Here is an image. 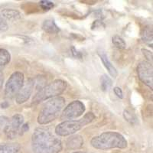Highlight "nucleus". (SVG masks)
I'll return each mask as SVG.
<instances>
[{
  "mask_svg": "<svg viewBox=\"0 0 153 153\" xmlns=\"http://www.w3.org/2000/svg\"><path fill=\"white\" fill-rule=\"evenodd\" d=\"M31 148L34 153H59L63 146L61 139L48 129L38 127L31 136Z\"/></svg>",
  "mask_w": 153,
  "mask_h": 153,
  "instance_id": "nucleus-1",
  "label": "nucleus"
},
{
  "mask_svg": "<svg viewBox=\"0 0 153 153\" xmlns=\"http://www.w3.org/2000/svg\"><path fill=\"white\" fill-rule=\"evenodd\" d=\"M91 145L94 149L109 150L112 149H126L128 143L122 134L117 132H104L92 138Z\"/></svg>",
  "mask_w": 153,
  "mask_h": 153,
  "instance_id": "nucleus-2",
  "label": "nucleus"
},
{
  "mask_svg": "<svg viewBox=\"0 0 153 153\" xmlns=\"http://www.w3.org/2000/svg\"><path fill=\"white\" fill-rule=\"evenodd\" d=\"M65 99L62 97L51 98L38 113L37 121L40 125H46L55 120L65 106Z\"/></svg>",
  "mask_w": 153,
  "mask_h": 153,
  "instance_id": "nucleus-3",
  "label": "nucleus"
},
{
  "mask_svg": "<svg viewBox=\"0 0 153 153\" xmlns=\"http://www.w3.org/2000/svg\"><path fill=\"white\" fill-rule=\"evenodd\" d=\"M95 115L90 112L84 115L83 118L77 120H66L55 127V133L59 136H68L76 133L95 120Z\"/></svg>",
  "mask_w": 153,
  "mask_h": 153,
  "instance_id": "nucleus-4",
  "label": "nucleus"
},
{
  "mask_svg": "<svg viewBox=\"0 0 153 153\" xmlns=\"http://www.w3.org/2000/svg\"><path fill=\"white\" fill-rule=\"evenodd\" d=\"M67 87H68V84L65 80H60V79L54 80L40 90H38L33 97L32 103L34 104H38L40 102L46 100L59 97V95L65 92Z\"/></svg>",
  "mask_w": 153,
  "mask_h": 153,
  "instance_id": "nucleus-5",
  "label": "nucleus"
},
{
  "mask_svg": "<svg viewBox=\"0 0 153 153\" xmlns=\"http://www.w3.org/2000/svg\"><path fill=\"white\" fill-rule=\"evenodd\" d=\"M25 82L23 73L16 71L12 74L7 80L5 87V95L7 98L12 99L16 97Z\"/></svg>",
  "mask_w": 153,
  "mask_h": 153,
  "instance_id": "nucleus-6",
  "label": "nucleus"
},
{
  "mask_svg": "<svg viewBox=\"0 0 153 153\" xmlns=\"http://www.w3.org/2000/svg\"><path fill=\"white\" fill-rule=\"evenodd\" d=\"M86 110L85 105L80 100H74L70 103L64 109L61 113V119L62 120H71L80 117Z\"/></svg>",
  "mask_w": 153,
  "mask_h": 153,
  "instance_id": "nucleus-7",
  "label": "nucleus"
},
{
  "mask_svg": "<svg viewBox=\"0 0 153 153\" xmlns=\"http://www.w3.org/2000/svg\"><path fill=\"white\" fill-rule=\"evenodd\" d=\"M137 74L139 80L149 87L153 89V68L152 64L147 61L140 62L137 66Z\"/></svg>",
  "mask_w": 153,
  "mask_h": 153,
  "instance_id": "nucleus-8",
  "label": "nucleus"
},
{
  "mask_svg": "<svg viewBox=\"0 0 153 153\" xmlns=\"http://www.w3.org/2000/svg\"><path fill=\"white\" fill-rule=\"evenodd\" d=\"M24 123V117L22 114L14 115L9 120L8 124L4 128V133L9 139H13L17 136L22 126Z\"/></svg>",
  "mask_w": 153,
  "mask_h": 153,
  "instance_id": "nucleus-9",
  "label": "nucleus"
},
{
  "mask_svg": "<svg viewBox=\"0 0 153 153\" xmlns=\"http://www.w3.org/2000/svg\"><path fill=\"white\" fill-rule=\"evenodd\" d=\"M35 87V80L32 78H28L26 82H24L22 87L16 97V101L18 104H22L31 97Z\"/></svg>",
  "mask_w": 153,
  "mask_h": 153,
  "instance_id": "nucleus-10",
  "label": "nucleus"
},
{
  "mask_svg": "<svg viewBox=\"0 0 153 153\" xmlns=\"http://www.w3.org/2000/svg\"><path fill=\"white\" fill-rule=\"evenodd\" d=\"M97 54L99 55L100 60L102 61V62H103L104 67L107 70V71L109 72V74H110V76L114 77V78L117 77V75H118V72H117V69L115 68V67L112 65V63L109 60L105 51H98Z\"/></svg>",
  "mask_w": 153,
  "mask_h": 153,
  "instance_id": "nucleus-11",
  "label": "nucleus"
},
{
  "mask_svg": "<svg viewBox=\"0 0 153 153\" xmlns=\"http://www.w3.org/2000/svg\"><path fill=\"white\" fill-rule=\"evenodd\" d=\"M84 145V139L80 135H75L68 138L66 146L68 149L76 150L80 149Z\"/></svg>",
  "mask_w": 153,
  "mask_h": 153,
  "instance_id": "nucleus-12",
  "label": "nucleus"
},
{
  "mask_svg": "<svg viewBox=\"0 0 153 153\" xmlns=\"http://www.w3.org/2000/svg\"><path fill=\"white\" fill-rule=\"evenodd\" d=\"M42 28L45 32L50 34V35L57 34L60 31L59 27L56 25L55 22L53 19H46V20H45L42 25Z\"/></svg>",
  "mask_w": 153,
  "mask_h": 153,
  "instance_id": "nucleus-13",
  "label": "nucleus"
},
{
  "mask_svg": "<svg viewBox=\"0 0 153 153\" xmlns=\"http://www.w3.org/2000/svg\"><path fill=\"white\" fill-rule=\"evenodd\" d=\"M1 15L4 19L9 20V21H17L22 17V15L19 11L12 9H3L1 12Z\"/></svg>",
  "mask_w": 153,
  "mask_h": 153,
  "instance_id": "nucleus-14",
  "label": "nucleus"
},
{
  "mask_svg": "<svg viewBox=\"0 0 153 153\" xmlns=\"http://www.w3.org/2000/svg\"><path fill=\"white\" fill-rule=\"evenodd\" d=\"M20 149L19 143H4L0 145V153H18Z\"/></svg>",
  "mask_w": 153,
  "mask_h": 153,
  "instance_id": "nucleus-15",
  "label": "nucleus"
},
{
  "mask_svg": "<svg viewBox=\"0 0 153 153\" xmlns=\"http://www.w3.org/2000/svg\"><path fill=\"white\" fill-rule=\"evenodd\" d=\"M11 61V54L7 50L0 48V70L9 64Z\"/></svg>",
  "mask_w": 153,
  "mask_h": 153,
  "instance_id": "nucleus-16",
  "label": "nucleus"
},
{
  "mask_svg": "<svg viewBox=\"0 0 153 153\" xmlns=\"http://www.w3.org/2000/svg\"><path fill=\"white\" fill-rule=\"evenodd\" d=\"M113 81L110 76L106 74H103L100 77V87L101 90L103 91H108L112 87Z\"/></svg>",
  "mask_w": 153,
  "mask_h": 153,
  "instance_id": "nucleus-17",
  "label": "nucleus"
},
{
  "mask_svg": "<svg viewBox=\"0 0 153 153\" xmlns=\"http://www.w3.org/2000/svg\"><path fill=\"white\" fill-rule=\"evenodd\" d=\"M141 38L143 42H152L153 35L152 29L149 26L145 27L141 32Z\"/></svg>",
  "mask_w": 153,
  "mask_h": 153,
  "instance_id": "nucleus-18",
  "label": "nucleus"
},
{
  "mask_svg": "<svg viewBox=\"0 0 153 153\" xmlns=\"http://www.w3.org/2000/svg\"><path fill=\"white\" fill-rule=\"evenodd\" d=\"M112 42H113L115 47L118 49H120V50H123L126 48V42L123 40V38L120 37V35H114L112 38Z\"/></svg>",
  "mask_w": 153,
  "mask_h": 153,
  "instance_id": "nucleus-19",
  "label": "nucleus"
},
{
  "mask_svg": "<svg viewBox=\"0 0 153 153\" xmlns=\"http://www.w3.org/2000/svg\"><path fill=\"white\" fill-rule=\"evenodd\" d=\"M123 117L126 121H128L130 123H135L137 120L136 115L129 110H125L123 111Z\"/></svg>",
  "mask_w": 153,
  "mask_h": 153,
  "instance_id": "nucleus-20",
  "label": "nucleus"
},
{
  "mask_svg": "<svg viewBox=\"0 0 153 153\" xmlns=\"http://www.w3.org/2000/svg\"><path fill=\"white\" fill-rule=\"evenodd\" d=\"M39 5L43 10L45 11H49L51 9H52L54 6V2H51V1H48V0H42L39 2Z\"/></svg>",
  "mask_w": 153,
  "mask_h": 153,
  "instance_id": "nucleus-21",
  "label": "nucleus"
},
{
  "mask_svg": "<svg viewBox=\"0 0 153 153\" xmlns=\"http://www.w3.org/2000/svg\"><path fill=\"white\" fill-rule=\"evenodd\" d=\"M105 27H106V25L103 22L100 21V20H96L93 22L92 25H91V29L94 30H94L97 31V30L104 29Z\"/></svg>",
  "mask_w": 153,
  "mask_h": 153,
  "instance_id": "nucleus-22",
  "label": "nucleus"
},
{
  "mask_svg": "<svg viewBox=\"0 0 153 153\" xmlns=\"http://www.w3.org/2000/svg\"><path fill=\"white\" fill-rule=\"evenodd\" d=\"M142 52H143L144 57L148 60L147 61L152 64V51L147 50V49H142Z\"/></svg>",
  "mask_w": 153,
  "mask_h": 153,
  "instance_id": "nucleus-23",
  "label": "nucleus"
},
{
  "mask_svg": "<svg viewBox=\"0 0 153 153\" xmlns=\"http://www.w3.org/2000/svg\"><path fill=\"white\" fill-rule=\"evenodd\" d=\"M9 29V25L7 22L3 19L0 18V32H5Z\"/></svg>",
  "mask_w": 153,
  "mask_h": 153,
  "instance_id": "nucleus-24",
  "label": "nucleus"
},
{
  "mask_svg": "<svg viewBox=\"0 0 153 153\" xmlns=\"http://www.w3.org/2000/svg\"><path fill=\"white\" fill-rule=\"evenodd\" d=\"M113 91H114V94L118 97L120 99H123V93L122 89L119 87H115L113 88Z\"/></svg>",
  "mask_w": 153,
  "mask_h": 153,
  "instance_id": "nucleus-25",
  "label": "nucleus"
},
{
  "mask_svg": "<svg viewBox=\"0 0 153 153\" xmlns=\"http://www.w3.org/2000/svg\"><path fill=\"white\" fill-rule=\"evenodd\" d=\"M9 119L6 117H0V127H3V129L5 126L9 123Z\"/></svg>",
  "mask_w": 153,
  "mask_h": 153,
  "instance_id": "nucleus-26",
  "label": "nucleus"
},
{
  "mask_svg": "<svg viewBox=\"0 0 153 153\" xmlns=\"http://www.w3.org/2000/svg\"><path fill=\"white\" fill-rule=\"evenodd\" d=\"M71 51H72V54H73L74 57H76V58H82V54L81 53L77 51L75 49L74 47H71Z\"/></svg>",
  "mask_w": 153,
  "mask_h": 153,
  "instance_id": "nucleus-27",
  "label": "nucleus"
},
{
  "mask_svg": "<svg viewBox=\"0 0 153 153\" xmlns=\"http://www.w3.org/2000/svg\"><path fill=\"white\" fill-rule=\"evenodd\" d=\"M28 129H29V126H28V123L23 124V125L22 126L21 129H20V131H19V134H20V135H22V134H24L25 132H27Z\"/></svg>",
  "mask_w": 153,
  "mask_h": 153,
  "instance_id": "nucleus-28",
  "label": "nucleus"
},
{
  "mask_svg": "<svg viewBox=\"0 0 153 153\" xmlns=\"http://www.w3.org/2000/svg\"><path fill=\"white\" fill-rule=\"evenodd\" d=\"M3 83H4V74L3 73H2V70H0V91L2 90Z\"/></svg>",
  "mask_w": 153,
  "mask_h": 153,
  "instance_id": "nucleus-29",
  "label": "nucleus"
},
{
  "mask_svg": "<svg viewBox=\"0 0 153 153\" xmlns=\"http://www.w3.org/2000/svg\"><path fill=\"white\" fill-rule=\"evenodd\" d=\"M73 153H87V152H74Z\"/></svg>",
  "mask_w": 153,
  "mask_h": 153,
  "instance_id": "nucleus-30",
  "label": "nucleus"
}]
</instances>
